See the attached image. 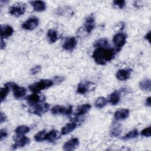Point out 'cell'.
Masks as SVG:
<instances>
[{
	"mask_svg": "<svg viewBox=\"0 0 151 151\" xmlns=\"http://www.w3.org/2000/svg\"><path fill=\"white\" fill-rule=\"evenodd\" d=\"M116 54V51L111 47H99L94 50L92 57L99 65H105L111 61Z\"/></svg>",
	"mask_w": 151,
	"mask_h": 151,
	"instance_id": "6da1fadb",
	"label": "cell"
},
{
	"mask_svg": "<svg viewBox=\"0 0 151 151\" xmlns=\"http://www.w3.org/2000/svg\"><path fill=\"white\" fill-rule=\"evenodd\" d=\"M54 84L52 80L42 79L28 86L29 90L33 93H39L42 90L49 88Z\"/></svg>",
	"mask_w": 151,
	"mask_h": 151,
	"instance_id": "7a4b0ae2",
	"label": "cell"
},
{
	"mask_svg": "<svg viewBox=\"0 0 151 151\" xmlns=\"http://www.w3.org/2000/svg\"><path fill=\"white\" fill-rule=\"evenodd\" d=\"M50 107V105L47 103H39L36 105L30 106L29 111L38 116H41L46 112L48 111Z\"/></svg>",
	"mask_w": 151,
	"mask_h": 151,
	"instance_id": "3957f363",
	"label": "cell"
},
{
	"mask_svg": "<svg viewBox=\"0 0 151 151\" xmlns=\"http://www.w3.org/2000/svg\"><path fill=\"white\" fill-rule=\"evenodd\" d=\"M127 35L124 32H118L113 37V42L116 48V51H119L126 44Z\"/></svg>",
	"mask_w": 151,
	"mask_h": 151,
	"instance_id": "277c9868",
	"label": "cell"
},
{
	"mask_svg": "<svg viewBox=\"0 0 151 151\" xmlns=\"http://www.w3.org/2000/svg\"><path fill=\"white\" fill-rule=\"evenodd\" d=\"M26 4L17 3L14 4L9 8V13L15 17H18L24 14L26 9Z\"/></svg>",
	"mask_w": 151,
	"mask_h": 151,
	"instance_id": "5b68a950",
	"label": "cell"
},
{
	"mask_svg": "<svg viewBox=\"0 0 151 151\" xmlns=\"http://www.w3.org/2000/svg\"><path fill=\"white\" fill-rule=\"evenodd\" d=\"M72 106L65 107L60 105H55L51 109V112L54 115L62 114L65 116H69L72 113Z\"/></svg>",
	"mask_w": 151,
	"mask_h": 151,
	"instance_id": "8992f818",
	"label": "cell"
},
{
	"mask_svg": "<svg viewBox=\"0 0 151 151\" xmlns=\"http://www.w3.org/2000/svg\"><path fill=\"white\" fill-rule=\"evenodd\" d=\"M45 99V97L42 94H38L37 93H34L28 96H27L25 100L27 103L30 106H32L37 104L43 103Z\"/></svg>",
	"mask_w": 151,
	"mask_h": 151,
	"instance_id": "52a82bcc",
	"label": "cell"
},
{
	"mask_svg": "<svg viewBox=\"0 0 151 151\" xmlns=\"http://www.w3.org/2000/svg\"><path fill=\"white\" fill-rule=\"evenodd\" d=\"M95 27V17L94 14H91L88 15L84 21L83 28L84 31L89 34L90 33L94 28Z\"/></svg>",
	"mask_w": 151,
	"mask_h": 151,
	"instance_id": "ba28073f",
	"label": "cell"
},
{
	"mask_svg": "<svg viewBox=\"0 0 151 151\" xmlns=\"http://www.w3.org/2000/svg\"><path fill=\"white\" fill-rule=\"evenodd\" d=\"M38 18L35 17H32L28 18V19L22 23V28L24 29L31 31L35 29L38 25Z\"/></svg>",
	"mask_w": 151,
	"mask_h": 151,
	"instance_id": "9c48e42d",
	"label": "cell"
},
{
	"mask_svg": "<svg viewBox=\"0 0 151 151\" xmlns=\"http://www.w3.org/2000/svg\"><path fill=\"white\" fill-rule=\"evenodd\" d=\"M11 87L14 96L17 99H21L25 96L27 93V90L24 87H20L17 84L11 82Z\"/></svg>",
	"mask_w": 151,
	"mask_h": 151,
	"instance_id": "30bf717a",
	"label": "cell"
},
{
	"mask_svg": "<svg viewBox=\"0 0 151 151\" xmlns=\"http://www.w3.org/2000/svg\"><path fill=\"white\" fill-rule=\"evenodd\" d=\"M18 137L15 139V143L12 146V149H17L25 146L29 143V139L27 136H17Z\"/></svg>",
	"mask_w": 151,
	"mask_h": 151,
	"instance_id": "8fae6325",
	"label": "cell"
},
{
	"mask_svg": "<svg viewBox=\"0 0 151 151\" xmlns=\"http://www.w3.org/2000/svg\"><path fill=\"white\" fill-rule=\"evenodd\" d=\"M93 84L88 81H84L80 82L77 86V92L80 94H85L92 88Z\"/></svg>",
	"mask_w": 151,
	"mask_h": 151,
	"instance_id": "7c38bea8",
	"label": "cell"
},
{
	"mask_svg": "<svg viewBox=\"0 0 151 151\" xmlns=\"http://www.w3.org/2000/svg\"><path fill=\"white\" fill-rule=\"evenodd\" d=\"M77 44V40L74 37H69L65 38L63 44V48L66 51H72Z\"/></svg>",
	"mask_w": 151,
	"mask_h": 151,
	"instance_id": "4fadbf2b",
	"label": "cell"
},
{
	"mask_svg": "<svg viewBox=\"0 0 151 151\" xmlns=\"http://www.w3.org/2000/svg\"><path fill=\"white\" fill-rule=\"evenodd\" d=\"M132 72V70L131 68L120 69L117 71L116 74V77L119 80L125 81L129 78Z\"/></svg>",
	"mask_w": 151,
	"mask_h": 151,
	"instance_id": "5bb4252c",
	"label": "cell"
},
{
	"mask_svg": "<svg viewBox=\"0 0 151 151\" xmlns=\"http://www.w3.org/2000/svg\"><path fill=\"white\" fill-rule=\"evenodd\" d=\"M80 144L77 138H73L67 141L63 145V149L66 151H72L77 149Z\"/></svg>",
	"mask_w": 151,
	"mask_h": 151,
	"instance_id": "9a60e30c",
	"label": "cell"
},
{
	"mask_svg": "<svg viewBox=\"0 0 151 151\" xmlns=\"http://www.w3.org/2000/svg\"><path fill=\"white\" fill-rule=\"evenodd\" d=\"M14 33L13 28L9 25H1V38L5 39L10 37Z\"/></svg>",
	"mask_w": 151,
	"mask_h": 151,
	"instance_id": "2e32d148",
	"label": "cell"
},
{
	"mask_svg": "<svg viewBox=\"0 0 151 151\" xmlns=\"http://www.w3.org/2000/svg\"><path fill=\"white\" fill-rule=\"evenodd\" d=\"M129 110L127 109H122L117 110L114 114V118L117 121L124 120L129 116Z\"/></svg>",
	"mask_w": 151,
	"mask_h": 151,
	"instance_id": "e0dca14e",
	"label": "cell"
},
{
	"mask_svg": "<svg viewBox=\"0 0 151 151\" xmlns=\"http://www.w3.org/2000/svg\"><path fill=\"white\" fill-rule=\"evenodd\" d=\"M35 11L42 12L46 9V4L42 1H32L29 2Z\"/></svg>",
	"mask_w": 151,
	"mask_h": 151,
	"instance_id": "ac0fdd59",
	"label": "cell"
},
{
	"mask_svg": "<svg viewBox=\"0 0 151 151\" xmlns=\"http://www.w3.org/2000/svg\"><path fill=\"white\" fill-rule=\"evenodd\" d=\"M120 97H121V92L118 90L114 91L112 92L109 97V102L111 104V105H116L117 104L120 100Z\"/></svg>",
	"mask_w": 151,
	"mask_h": 151,
	"instance_id": "d6986e66",
	"label": "cell"
},
{
	"mask_svg": "<svg viewBox=\"0 0 151 151\" xmlns=\"http://www.w3.org/2000/svg\"><path fill=\"white\" fill-rule=\"evenodd\" d=\"M60 133L57 130H52L47 133L45 140L48 141L49 142H54L58 140L60 137Z\"/></svg>",
	"mask_w": 151,
	"mask_h": 151,
	"instance_id": "ffe728a7",
	"label": "cell"
},
{
	"mask_svg": "<svg viewBox=\"0 0 151 151\" xmlns=\"http://www.w3.org/2000/svg\"><path fill=\"white\" fill-rule=\"evenodd\" d=\"M90 109H91V105L89 104H84L80 105L77 108L76 117H78L85 114L90 110Z\"/></svg>",
	"mask_w": 151,
	"mask_h": 151,
	"instance_id": "44dd1931",
	"label": "cell"
},
{
	"mask_svg": "<svg viewBox=\"0 0 151 151\" xmlns=\"http://www.w3.org/2000/svg\"><path fill=\"white\" fill-rule=\"evenodd\" d=\"M10 88H11V82L6 83L5 84H4V87H1L0 90V99L1 102H2L6 99L9 92Z\"/></svg>",
	"mask_w": 151,
	"mask_h": 151,
	"instance_id": "7402d4cb",
	"label": "cell"
},
{
	"mask_svg": "<svg viewBox=\"0 0 151 151\" xmlns=\"http://www.w3.org/2000/svg\"><path fill=\"white\" fill-rule=\"evenodd\" d=\"M77 127V123L76 122H71L65 125L61 129V134L62 135H65L72 131H73Z\"/></svg>",
	"mask_w": 151,
	"mask_h": 151,
	"instance_id": "603a6c76",
	"label": "cell"
},
{
	"mask_svg": "<svg viewBox=\"0 0 151 151\" xmlns=\"http://www.w3.org/2000/svg\"><path fill=\"white\" fill-rule=\"evenodd\" d=\"M47 37L51 43H54L58 38L57 31L53 28L50 29L47 32Z\"/></svg>",
	"mask_w": 151,
	"mask_h": 151,
	"instance_id": "cb8c5ba5",
	"label": "cell"
},
{
	"mask_svg": "<svg viewBox=\"0 0 151 151\" xmlns=\"http://www.w3.org/2000/svg\"><path fill=\"white\" fill-rule=\"evenodd\" d=\"M139 88L145 91H150L151 88V82L150 79H144L140 81L139 84Z\"/></svg>",
	"mask_w": 151,
	"mask_h": 151,
	"instance_id": "d4e9b609",
	"label": "cell"
},
{
	"mask_svg": "<svg viewBox=\"0 0 151 151\" xmlns=\"http://www.w3.org/2000/svg\"><path fill=\"white\" fill-rule=\"evenodd\" d=\"M29 127L25 125H21L18 126L15 130V132L17 136H24L25 134L29 133Z\"/></svg>",
	"mask_w": 151,
	"mask_h": 151,
	"instance_id": "484cf974",
	"label": "cell"
},
{
	"mask_svg": "<svg viewBox=\"0 0 151 151\" xmlns=\"http://www.w3.org/2000/svg\"><path fill=\"white\" fill-rule=\"evenodd\" d=\"M108 103V100L104 97H100L97 99L95 101V106L98 109H102Z\"/></svg>",
	"mask_w": 151,
	"mask_h": 151,
	"instance_id": "4316f807",
	"label": "cell"
},
{
	"mask_svg": "<svg viewBox=\"0 0 151 151\" xmlns=\"http://www.w3.org/2000/svg\"><path fill=\"white\" fill-rule=\"evenodd\" d=\"M47 132L45 130H42L40 132H38L37 133H36L34 135V140L36 142H42L45 140L46 139V135H47Z\"/></svg>",
	"mask_w": 151,
	"mask_h": 151,
	"instance_id": "83f0119b",
	"label": "cell"
},
{
	"mask_svg": "<svg viewBox=\"0 0 151 151\" xmlns=\"http://www.w3.org/2000/svg\"><path fill=\"white\" fill-rule=\"evenodd\" d=\"M109 41L106 38H101L100 39H98L97 41H95L94 44V47L96 48L99 47H107L108 45Z\"/></svg>",
	"mask_w": 151,
	"mask_h": 151,
	"instance_id": "f1b7e54d",
	"label": "cell"
},
{
	"mask_svg": "<svg viewBox=\"0 0 151 151\" xmlns=\"http://www.w3.org/2000/svg\"><path fill=\"white\" fill-rule=\"evenodd\" d=\"M139 134V132L138 130L137 129H133L131 131H130L128 133H127L126 134H125L123 137V139L127 140H129L131 139H133L136 137Z\"/></svg>",
	"mask_w": 151,
	"mask_h": 151,
	"instance_id": "f546056e",
	"label": "cell"
},
{
	"mask_svg": "<svg viewBox=\"0 0 151 151\" xmlns=\"http://www.w3.org/2000/svg\"><path fill=\"white\" fill-rule=\"evenodd\" d=\"M121 131H122V129H121L120 126L117 124L113 126V127H112L110 132V135L112 137H117L121 133Z\"/></svg>",
	"mask_w": 151,
	"mask_h": 151,
	"instance_id": "4dcf8cb0",
	"label": "cell"
},
{
	"mask_svg": "<svg viewBox=\"0 0 151 151\" xmlns=\"http://www.w3.org/2000/svg\"><path fill=\"white\" fill-rule=\"evenodd\" d=\"M113 3L114 6H117V8H119L120 9L123 8L126 5V2L124 0H120V1L116 0V1H114L113 2Z\"/></svg>",
	"mask_w": 151,
	"mask_h": 151,
	"instance_id": "1f68e13d",
	"label": "cell"
},
{
	"mask_svg": "<svg viewBox=\"0 0 151 151\" xmlns=\"http://www.w3.org/2000/svg\"><path fill=\"white\" fill-rule=\"evenodd\" d=\"M141 134L145 137H150L151 135V128L150 126L145 128L141 132Z\"/></svg>",
	"mask_w": 151,
	"mask_h": 151,
	"instance_id": "d6a6232c",
	"label": "cell"
},
{
	"mask_svg": "<svg viewBox=\"0 0 151 151\" xmlns=\"http://www.w3.org/2000/svg\"><path fill=\"white\" fill-rule=\"evenodd\" d=\"M41 70V65H35L30 70V73L32 75H35L38 73Z\"/></svg>",
	"mask_w": 151,
	"mask_h": 151,
	"instance_id": "836d02e7",
	"label": "cell"
},
{
	"mask_svg": "<svg viewBox=\"0 0 151 151\" xmlns=\"http://www.w3.org/2000/svg\"><path fill=\"white\" fill-rule=\"evenodd\" d=\"M8 135V132L5 129H1L0 130V141H2Z\"/></svg>",
	"mask_w": 151,
	"mask_h": 151,
	"instance_id": "e575fe53",
	"label": "cell"
},
{
	"mask_svg": "<svg viewBox=\"0 0 151 151\" xmlns=\"http://www.w3.org/2000/svg\"><path fill=\"white\" fill-rule=\"evenodd\" d=\"M64 80V78L63 77H62V76H57L52 80L54 81V84H60V83H61Z\"/></svg>",
	"mask_w": 151,
	"mask_h": 151,
	"instance_id": "d590c367",
	"label": "cell"
},
{
	"mask_svg": "<svg viewBox=\"0 0 151 151\" xmlns=\"http://www.w3.org/2000/svg\"><path fill=\"white\" fill-rule=\"evenodd\" d=\"M6 119V117L5 114L4 113L1 112V123H2L4 122H5Z\"/></svg>",
	"mask_w": 151,
	"mask_h": 151,
	"instance_id": "8d00e7d4",
	"label": "cell"
},
{
	"mask_svg": "<svg viewBox=\"0 0 151 151\" xmlns=\"http://www.w3.org/2000/svg\"><path fill=\"white\" fill-rule=\"evenodd\" d=\"M5 47H6V44L5 41L4 40V39L1 38V49L4 50L5 48Z\"/></svg>",
	"mask_w": 151,
	"mask_h": 151,
	"instance_id": "74e56055",
	"label": "cell"
},
{
	"mask_svg": "<svg viewBox=\"0 0 151 151\" xmlns=\"http://www.w3.org/2000/svg\"><path fill=\"white\" fill-rule=\"evenodd\" d=\"M145 104H146V106H148V107H150L151 106V102H150V97H147L146 99V101H145Z\"/></svg>",
	"mask_w": 151,
	"mask_h": 151,
	"instance_id": "f35d334b",
	"label": "cell"
},
{
	"mask_svg": "<svg viewBox=\"0 0 151 151\" xmlns=\"http://www.w3.org/2000/svg\"><path fill=\"white\" fill-rule=\"evenodd\" d=\"M145 39L146 40H147L149 42H150V31H149L147 33H146V34L145 35Z\"/></svg>",
	"mask_w": 151,
	"mask_h": 151,
	"instance_id": "ab89813d",
	"label": "cell"
}]
</instances>
